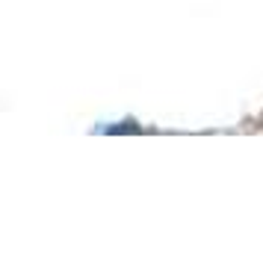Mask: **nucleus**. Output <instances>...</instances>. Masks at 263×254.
I'll return each instance as SVG.
<instances>
[]
</instances>
